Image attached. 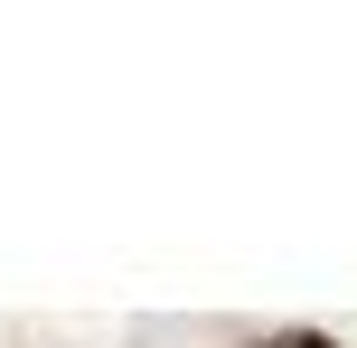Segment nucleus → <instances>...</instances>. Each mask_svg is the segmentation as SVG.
<instances>
[{
	"label": "nucleus",
	"mask_w": 357,
	"mask_h": 348,
	"mask_svg": "<svg viewBox=\"0 0 357 348\" xmlns=\"http://www.w3.org/2000/svg\"><path fill=\"white\" fill-rule=\"evenodd\" d=\"M282 348H339V339H320V330H301V339H282Z\"/></svg>",
	"instance_id": "nucleus-1"
}]
</instances>
